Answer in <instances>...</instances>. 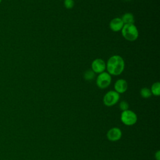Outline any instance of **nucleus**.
<instances>
[{"label": "nucleus", "mask_w": 160, "mask_h": 160, "mask_svg": "<svg viewBox=\"0 0 160 160\" xmlns=\"http://www.w3.org/2000/svg\"><path fill=\"white\" fill-rule=\"evenodd\" d=\"M91 68L96 74H100L104 72L106 68V65L104 60L102 59H96L91 63Z\"/></svg>", "instance_id": "423d86ee"}, {"label": "nucleus", "mask_w": 160, "mask_h": 160, "mask_svg": "<svg viewBox=\"0 0 160 160\" xmlns=\"http://www.w3.org/2000/svg\"><path fill=\"white\" fill-rule=\"evenodd\" d=\"M115 91L119 94L124 93L128 89V83L125 79H119L114 84Z\"/></svg>", "instance_id": "6e6552de"}, {"label": "nucleus", "mask_w": 160, "mask_h": 160, "mask_svg": "<svg viewBox=\"0 0 160 160\" xmlns=\"http://www.w3.org/2000/svg\"><path fill=\"white\" fill-rule=\"evenodd\" d=\"M140 94L143 98H149L152 95L150 89L148 88H142L140 91Z\"/></svg>", "instance_id": "f8f14e48"}, {"label": "nucleus", "mask_w": 160, "mask_h": 160, "mask_svg": "<svg viewBox=\"0 0 160 160\" xmlns=\"http://www.w3.org/2000/svg\"><path fill=\"white\" fill-rule=\"evenodd\" d=\"M154 157H155V159L156 160H160V151H158L155 154H154Z\"/></svg>", "instance_id": "dca6fc26"}, {"label": "nucleus", "mask_w": 160, "mask_h": 160, "mask_svg": "<svg viewBox=\"0 0 160 160\" xmlns=\"http://www.w3.org/2000/svg\"><path fill=\"white\" fill-rule=\"evenodd\" d=\"M94 77H95V73L92 69L87 70L84 74V78L87 81L92 80L94 78Z\"/></svg>", "instance_id": "ddd939ff"}, {"label": "nucleus", "mask_w": 160, "mask_h": 160, "mask_svg": "<svg viewBox=\"0 0 160 160\" xmlns=\"http://www.w3.org/2000/svg\"><path fill=\"white\" fill-rule=\"evenodd\" d=\"M121 121L126 126H132L135 124L138 121L136 114L131 110H126L122 111L121 114Z\"/></svg>", "instance_id": "7ed1b4c3"}, {"label": "nucleus", "mask_w": 160, "mask_h": 160, "mask_svg": "<svg viewBox=\"0 0 160 160\" xmlns=\"http://www.w3.org/2000/svg\"><path fill=\"white\" fill-rule=\"evenodd\" d=\"M119 108L122 111H126L129 109V104L125 101H122L119 103Z\"/></svg>", "instance_id": "2eb2a0df"}, {"label": "nucleus", "mask_w": 160, "mask_h": 160, "mask_svg": "<svg viewBox=\"0 0 160 160\" xmlns=\"http://www.w3.org/2000/svg\"><path fill=\"white\" fill-rule=\"evenodd\" d=\"M126 1H128V0H126Z\"/></svg>", "instance_id": "a211bd4d"}, {"label": "nucleus", "mask_w": 160, "mask_h": 160, "mask_svg": "<svg viewBox=\"0 0 160 160\" xmlns=\"http://www.w3.org/2000/svg\"><path fill=\"white\" fill-rule=\"evenodd\" d=\"M106 65V69L110 75L118 76L124 71L125 63L121 56L114 55L109 58Z\"/></svg>", "instance_id": "f257e3e1"}, {"label": "nucleus", "mask_w": 160, "mask_h": 160, "mask_svg": "<svg viewBox=\"0 0 160 160\" xmlns=\"http://www.w3.org/2000/svg\"><path fill=\"white\" fill-rule=\"evenodd\" d=\"M106 136L108 139L110 141H118L122 137V131L119 128L114 127L108 131Z\"/></svg>", "instance_id": "0eeeda50"}, {"label": "nucleus", "mask_w": 160, "mask_h": 160, "mask_svg": "<svg viewBox=\"0 0 160 160\" xmlns=\"http://www.w3.org/2000/svg\"><path fill=\"white\" fill-rule=\"evenodd\" d=\"M119 94L115 91L107 92L103 97V103L105 106L110 107L115 105L119 100Z\"/></svg>", "instance_id": "20e7f679"}, {"label": "nucleus", "mask_w": 160, "mask_h": 160, "mask_svg": "<svg viewBox=\"0 0 160 160\" xmlns=\"http://www.w3.org/2000/svg\"><path fill=\"white\" fill-rule=\"evenodd\" d=\"M123 26L124 23L121 19L119 18H115L112 19L109 23L110 29L114 32H118L121 31Z\"/></svg>", "instance_id": "1a4fd4ad"}, {"label": "nucleus", "mask_w": 160, "mask_h": 160, "mask_svg": "<svg viewBox=\"0 0 160 160\" xmlns=\"http://www.w3.org/2000/svg\"><path fill=\"white\" fill-rule=\"evenodd\" d=\"M64 5L66 9H72L74 5V2L73 0H64Z\"/></svg>", "instance_id": "4468645a"}, {"label": "nucleus", "mask_w": 160, "mask_h": 160, "mask_svg": "<svg viewBox=\"0 0 160 160\" xmlns=\"http://www.w3.org/2000/svg\"><path fill=\"white\" fill-rule=\"evenodd\" d=\"M122 21L124 24H134V18L132 14L130 12L125 13L122 15V18H121Z\"/></svg>", "instance_id": "9d476101"}, {"label": "nucleus", "mask_w": 160, "mask_h": 160, "mask_svg": "<svg viewBox=\"0 0 160 160\" xmlns=\"http://www.w3.org/2000/svg\"><path fill=\"white\" fill-rule=\"evenodd\" d=\"M151 94L156 96H158L160 95V83L159 82H156L152 84L151 88Z\"/></svg>", "instance_id": "9b49d317"}, {"label": "nucleus", "mask_w": 160, "mask_h": 160, "mask_svg": "<svg viewBox=\"0 0 160 160\" xmlns=\"http://www.w3.org/2000/svg\"><path fill=\"white\" fill-rule=\"evenodd\" d=\"M1 1H2V0H0V4H1Z\"/></svg>", "instance_id": "f3484780"}, {"label": "nucleus", "mask_w": 160, "mask_h": 160, "mask_svg": "<svg viewBox=\"0 0 160 160\" xmlns=\"http://www.w3.org/2000/svg\"><path fill=\"white\" fill-rule=\"evenodd\" d=\"M121 31L124 38L128 41H134L138 38V30L134 24H124Z\"/></svg>", "instance_id": "f03ea898"}, {"label": "nucleus", "mask_w": 160, "mask_h": 160, "mask_svg": "<svg viewBox=\"0 0 160 160\" xmlns=\"http://www.w3.org/2000/svg\"><path fill=\"white\" fill-rule=\"evenodd\" d=\"M111 76L107 72H102L96 78V84L100 89L108 88L111 82Z\"/></svg>", "instance_id": "39448f33"}]
</instances>
